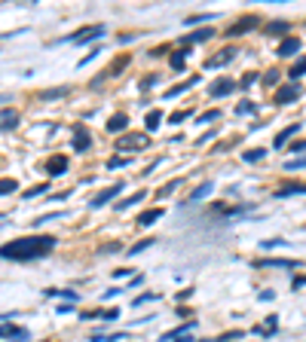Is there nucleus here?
I'll use <instances>...</instances> for the list:
<instances>
[{
  "label": "nucleus",
  "mask_w": 306,
  "mask_h": 342,
  "mask_svg": "<svg viewBox=\"0 0 306 342\" xmlns=\"http://www.w3.org/2000/svg\"><path fill=\"white\" fill-rule=\"evenodd\" d=\"M52 247H56V239L52 236H28V239H15L9 244L0 247V257L3 260H40L49 257Z\"/></svg>",
  "instance_id": "f257e3e1"
},
{
  "label": "nucleus",
  "mask_w": 306,
  "mask_h": 342,
  "mask_svg": "<svg viewBox=\"0 0 306 342\" xmlns=\"http://www.w3.org/2000/svg\"><path fill=\"white\" fill-rule=\"evenodd\" d=\"M150 138L147 132H138V135H122L120 144H117V150H141V147H147Z\"/></svg>",
  "instance_id": "f03ea898"
},
{
  "label": "nucleus",
  "mask_w": 306,
  "mask_h": 342,
  "mask_svg": "<svg viewBox=\"0 0 306 342\" xmlns=\"http://www.w3.org/2000/svg\"><path fill=\"white\" fill-rule=\"evenodd\" d=\"M104 37V28L101 25H92V28H83L77 34H70V37H64L67 43H89V40H101Z\"/></svg>",
  "instance_id": "7ed1b4c3"
},
{
  "label": "nucleus",
  "mask_w": 306,
  "mask_h": 342,
  "mask_svg": "<svg viewBox=\"0 0 306 342\" xmlns=\"http://www.w3.org/2000/svg\"><path fill=\"white\" fill-rule=\"evenodd\" d=\"M297 98H300V86L297 83H288V86L276 89V104H291Z\"/></svg>",
  "instance_id": "20e7f679"
},
{
  "label": "nucleus",
  "mask_w": 306,
  "mask_h": 342,
  "mask_svg": "<svg viewBox=\"0 0 306 342\" xmlns=\"http://www.w3.org/2000/svg\"><path fill=\"white\" fill-rule=\"evenodd\" d=\"M89 147H92V135H89L86 125H77V129H74V150H77V153H86Z\"/></svg>",
  "instance_id": "39448f33"
},
{
  "label": "nucleus",
  "mask_w": 306,
  "mask_h": 342,
  "mask_svg": "<svg viewBox=\"0 0 306 342\" xmlns=\"http://www.w3.org/2000/svg\"><path fill=\"white\" fill-rule=\"evenodd\" d=\"M120 193H122V184H114V187H107V190H101V193L95 195V199L89 202V208H101V205H107V202H111L114 195H120Z\"/></svg>",
  "instance_id": "423d86ee"
},
{
  "label": "nucleus",
  "mask_w": 306,
  "mask_h": 342,
  "mask_svg": "<svg viewBox=\"0 0 306 342\" xmlns=\"http://www.w3.org/2000/svg\"><path fill=\"white\" fill-rule=\"evenodd\" d=\"M15 125H19V110L3 107V110H0V132H12Z\"/></svg>",
  "instance_id": "0eeeda50"
},
{
  "label": "nucleus",
  "mask_w": 306,
  "mask_h": 342,
  "mask_svg": "<svg viewBox=\"0 0 306 342\" xmlns=\"http://www.w3.org/2000/svg\"><path fill=\"white\" fill-rule=\"evenodd\" d=\"M260 19H257V15H245V19H239L236 25H233L227 34H230V37H239V34H245V31H251V28H254Z\"/></svg>",
  "instance_id": "6e6552de"
},
{
  "label": "nucleus",
  "mask_w": 306,
  "mask_h": 342,
  "mask_svg": "<svg viewBox=\"0 0 306 342\" xmlns=\"http://www.w3.org/2000/svg\"><path fill=\"white\" fill-rule=\"evenodd\" d=\"M297 49H300V40H297V37H285V40L279 43V52H276V55L291 58V55H297Z\"/></svg>",
  "instance_id": "1a4fd4ad"
},
{
  "label": "nucleus",
  "mask_w": 306,
  "mask_h": 342,
  "mask_svg": "<svg viewBox=\"0 0 306 342\" xmlns=\"http://www.w3.org/2000/svg\"><path fill=\"white\" fill-rule=\"evenodd\" d=\"M46 171H49V177L64 174V171H67V156H52V159L46 162Z\"/></svg>",
  "instance_id": "9d476101"
},
{
  "label": "nucleus",
  "mask_w": 306,
  "mask_h": 342,
  "mask_svg": "<svg viewBox=\"0 0 306 342\" xmlns=\"http://www.w3.org/2000/svg\"><path fill=\"white\" fill-rule=\"evenodd\" d=\"M0 339H28V330L12 327V324H0Z\"/></svg>",
  "instance_id": "9b49d317"
},
{
  "label": "nucleus",
  "mask_w": 306,
  "mask_h": 342,
  "mask_svg": "<svg viewBox=\"0 0 306 342\" xmlns=\"http://www.w3.org/2000/svg\"><path fill=\"white\" fill-rule=\"evenodd\" d=\"M196 83H199V77H190L187 83H178V86H172V89H169V92H166V101H172V98H178V95H184V92H187V89H193Z\"/></svg>",
  "instance_id": "f8f14e48"
},
{
  "label": "nucleus",
  "mask_w": 306,
  "mask_h": 342,
  "mask_svg": "<svg viewBox=\"0 0 306 342\" xmlns=\"http://www.w3.org/2000/svg\"><path fill=\"white\" fill-rule=\"evenodd\" d=\"M211 37H214V31H211V28H202V31L184 34V40H181V43H202V40H211Z\"/></svg>",
  "instance_id": "ddd939ff"
},
{
  "label": "nucleus",
  "mask_w": 306,
  "mask_h": 342,
  "mask_svg": "<svg viewBox=\"0 0 306 342\" xmlns=\"http://www.w3.org/2000/svg\"><path fill=\"white\" fill-rule=\"evenodd\" d=\"M233 89H236V83H233V80H218V83H211V95L221 98V95H230Z\"/></svg>",
  "instance_id": "4468645a"
},
{
  "label": "nucleus",
  "mask_w": 306,
  "mask_h": 342,
  "mask_svg": "<svg viewBox=\"0 0 306 342\" xmlns=\"http://www.w3.org/2000/svg\"><path fill=\"white\" fill-rule=\"evenodd\" d=\"M125 125H129V116L125 113H114L107 119V132H125Z\"/></svg>",
  "instance_id": "2eb2a0df"
},
{
  "label": "nucleus",
  "mask_w": 306,
  "mask_h": 342,
  "mask_svg": "<svg viewBox=\"0 0 306 342\" xmlns=\"http://www.w3.org/2000/svg\"><path fill=\"white\" fill-rule=\"evenodd\" d=\"M300 193H306V184H285V187L276 190V199H285V195H300Z\"/></svg>",
  "instance_id": "dca6fc26"
},
{
  "label": "nucleus",
  "mask_w": 306,
  "mask_h": 342,
  "mask_svg": "<svg viewBox=\"0 0 306 342\" xmlns=\"http://www.w3.org/2000/svg\"><path fill=\"white\" fill-rule=\"evenodd\" d=\"M297 132H300V125H297V122H294V125H288V129H282V132L276 135V150H282L285 144H288V138H294Z\"/></svg>",
  "instance_id": "f3484780"
},
{
  "label": "nucleus",
  "mask_w": 306,
  "mask_h": 342,
  "mask_svg": "<svg viewBox=\"0 0 306 342\" xmlns=\"http://www.w3.org/2000/svg\"><path fill=\"white\" fill-rule=\"evenodd\" d=\"M163 214H166L163 208H150V211H144L141 217H138V226H150L153 220H159V217H163Z\"/></svg>",
  "instance_id": "a211bd4d"
},
{
  "label": "nucleus",
  "mask_w": 306,
  "mask_h": 342,
  "mask_svg": "<svg viewBox=\"0 0 306 342\" xmlns=\"http://www.w3.org/2000/svg\"><path fill=\"white\" fill-rule=\"evenodd\" d=\"M288 28H291V25H288V22H269L266 25V34H269V37H282V34H288Z\"/></svg>",
  "instance_id": "6ab92c4d"
},
{
  "label": "nucleus",
  "mask_w": 306,
  "mask_h": 342,
  "mask_svg": "<svg viewBox=\"0 0 306 342\" xmlns=\"http://www.w3.org/2000/svg\"><path fill=\"white\" fill-rule=\"evenodd\" d=\"M159 122H163V113H159V110H150L147 116H144V125H147V132H156V129H159Z\"/></svg>",
  "instance_id": "aec40b11"
},
{
  "label": "nucleus",
  "mask_w": 306,
  "mask_h": 342,
  "mask_svg": "<svg viewBox=\"0 0 306 342\" xmlns=\"http://www.w3.org/2000/svg\"><path fill=\"white\" fill-rule=\"evenodd\" d=\"M211 190H214V184H211V181H205L199 190H193V193H190V202H202V199H205V195H208Z\"/></svg>",
  "instance_id": "412c9836"
},
{
  "label": "nucleus",
  "mask_w": 306,
  "mask_h": 342,
  "mask_svg": "<svg viewBox=\"0 0 306 342\" xmlns=\"http://www.w3.org/2000/svg\"><path fill=\"white\" fill-rule=\"evenodd\" d=\"M193 327H196V321H187V324H181V327H175L172 333H166V336H163V342H169V339H178V336H184V333H187V330H193Z\"/></svg>",
  "instance_id": "4be33fe9"
},
{
  "label": "nucleus",
  "mask_w": 306,
  "mask_h": 342,
  "mask_svg": "<svg viewBox=\"0 0 306 342\" xmlns=\"http://www.w3.org/2000/svg\"><path fill=\"white\" fill-rule=\"evenodd\" d=\"M141 199H147V193H144V190H141V193H135L132 199H122V202L117 205V211H125V208H132V205H138Z\"/></svg>",
  "instance_id": "5701e85b"
},
{
  "label": "nucleus",
  "mask_w": 306,
  "mask_h": 342,
  "mask_svg": "<svg viewBox=\"0 0 306 342\" xmlns=\"http://www.w3.org/2000/svg\"><path fill=\"white\" fill-rule=\"evenodd\" d=\"M260 266H279V269H297V260H263Z\"/></svg>",
  "instance_id": "b1692460"
},
{
  "label": "nucleus",
  "mask_w": 306,
  "mask_h": 342,
  "mask_svg": "<svg viewBox=\"0 0 306 342\" xmlns=\"http://www.w3.org/2000/svg\"><path fill=\"white\" fill-rule=\"evenodd\" d=\"M19 190V184L12 181V177H3V181H0V195H9V193H15Z\"/></svg>",
  "instance_id": "393cba45"
},
{
  "label": "nucleus",
  "mask_w": 306,
  "mask_h": 342,
  "mask_svg": "<svg viewBox=\"0 0 306 342\" xmlns=\"http://www.w3.org/2000/svg\"><path fill=\"white\" fill-rule=\"evenodd\" d=\"M303 74H306V55H303L294 67H291V74H288V77H291V83H294V80H297V77H303Z\"/></svg>",
  "instance_id": "a878e982"
},
{
  "label": "nucleus",
  "mask_w": 306,
  "mask_h": 342,
  "mask_svg": "<svg viewBox=\"0 0 306 342\" xmlns=\"http://www.w3.org/2000/svg\"><path fill=\"white\" fill-rule=\"evenodd\" d=\"M285 168H288V171H297V168H306V156H297V159H288V162H285Z\"/></svg>",
  "instance_id": "bb28decb"
},
{
  "label": "nucleus",
  "mask_w": 306,
  "mask_h": 342,
  "mask_svg": "<svg viewBox=\"0 0 306 342\" xmlns=\"http://www.w3.org/2000/svg\"><path fill=\"white\" fill-rule=\"evenodd\" d=\"M184 64H187V52H175V55H172V67L184 70Z\"/></svg>",
  "instance_id": "cd10ccee"
},
{
  "label": "nucleus",
  "mask_w": 306,
  "mask_h": 342,
  "mask_svg": "<svg viewBox=\"0 0 306 342\" xmlns=\"http://www.w3.org/2000/svg\"><path fill=\"white\" fill-rule=\"evenodd\" d=\"M263 156H266V150H263V147H257V150H251V153H242V159H245V162H260Z\"/></svg>",
  "instance_id": "c85d7f7f"
},
{
  "label": "nucleus",
  "mask_w": 306,
  "mask_h": 342,
  "mask_svg": "<svg viewBox=\"0 0 306 342\" xmlns=\"http://www.w3.org/2000/svg\"><path fill=\"white\" fill-rule=\"evenodd\" d=\"M46 296H61V299H67V302H77V293L74 291H46Z\"/></svg>",
  "instance_id": "c756f323"
},
{
  "label": "nucleus",
  "mask_w": 306,
  "mask_h": 342,
  "mask_svg": "<svg viewBox=\"0 0 306 342\" xmlns=\"http://www.w3.org/2000/svg\"><path fill=\"white\" fill-rule=\"evenodd\" d=\"M263 86H279V70H269V74H263Z\"/></svg>",
  "instance_id": "7c9ffc66"
},
{
  "label": "nucleus",
  "mask_w": 306,
  "mask_h": 342,
  "mask_svg": "<svg viewBox=\"0 0 306 342\" xmlns=\"http://www.w3.org/2000/svg\"><path fill=\"white\" fill-rule=\"evenodd\" d=\"M125 165H129V159H125V156H114L111 162H107V168H125Z\"/></svg>",
  "instance_id": "2f4dec72"
},
{
  "label": "nucleus",
  "mask_w": 306,
  "mask_h": 342,
  "mask_svg": "<svg viewBox=\"0 0 306 342\" xmlns=\"http://www.w3.org/2000/svg\"><path fill=\"white\" fill-rule=\"evenodd\" d=\"M254 110H257V107L251 104V101H242V104L236 107V113H239V116H245V113H254Z\"/></svg>",
  "instance_id": "473e14b6"
},
{
  "label": "nucleus",
  "mask_w": 306,
  "mask_h": 342,
  "mask_svg": "<svg viewBox=\"0 0 306 342\" xmlns=\"http://www.w3.org/2000/svg\"><path fill=\"white\" fill-rule=\"evenodd\" d=\"M150 244H153V242H150V239H147V242H138V244H135V247H129V257H135V254H141V250H147V247H150Z\"/></svg>",
  "instance_id": "72a5a7b5"
},
{
  "label": "nucleus",
  "mask_w": 306,
  "mask_h": 342,
  "mask_svg": "<svg viewBox=\"0 0 306 342\" xmlns=\"http://www.w3.org/2000/svg\"><path fill=\"white\" fill-rule=\"evenodd\" d=\"M46 190H49L46 184H40V187H31V190L25 193V199H34V195H40V193H46Z\"/></svg>",
  "instance_id": "f704fd0d"
},
{
  "label": "nucleus",
  "mask_w": 306,
  "mask_h": 342,
  "mask_svg": "<svg viewBox=\"0 0 306 342\" xmlns=\"http://www.w3.org/2000/svg\"><path fill=\"white\" fill-rule=\"evenodd\" d=\"M208 19H214L211 12H202V15H190V19H187V25H196V22H208Z\"/></svg>",
  "instance_id": "c9c22d12"
},
{
  "label": "nucleus",
  "mask_w": 306,
  "mask_h": 342,
  "mask_svg": "<svg viewBox=\"0 0 306 342\" xmlns=\"http://www.w3.org/2000/svg\"><path fill=\"white\" fill-rule=\"evenodd\" d=\"M221 116V110H205L202 116H199V122H211V119H218Z\"/></svg>",
  "instance_id": "e433bc0d"
},
{
  "label": "nucleus",
  "mask_w": 306,
  "mask_h": 342,
  "mask_svg": "<svg viewBox=\"0 0 306 342\" xmlns=\"http://www.w3.org/2000/svg\"><path fill=\"white\" fill-rule=\"evenodd\" d=\"M178 184H181V181H172V184H166V187L159 190L156 195H169V193H175V190H178Z\"/></svg>",
  "instance_id": "4c0bfd02"
},
{
  "label": "nucleus",
  "mask_w": 306,
  "mask_h": 342,
  "mask_svg": "<svg viewBox=\"0 0 306 342\" xmlns=\"http://www.w3.org/2000/svg\"><path fill=\"white\" fill-rule=\"evenodd\" d=\"M254 80H257V74H245V77H242V89H251V86H254Z\"/></svg>",
  "instance_id": "58836bf2"
},
{
  "label": "nucleus",
  "mask_w": 306,
  "mask_h": 342,
  "mask_svg": "<svg viewBox=\"0 0 306 342\" xmlns=\"http://www.w3.org/2000/svg\"><path fill=\"white\" fill-rule=\"evenodd\" d=\"M61 95H67V89H52V92H46L43 98L49 101V98H61Z\"/></svg>",
  "instance_id": "ea45409f"
},
{
  "label": "nucleus",
  "mask_w": 306,
  "mask_h": 342,
  "mask_svg": "<svg viewBox=\"0 0 306 342\" xmlns=\"http://www.w3.org/2000/svg\"><path fill=\"white\" fill-rule=\"evenodd\" d=\"M153 299H159V296H153V293H147V296H135V305H144V302H153Z\"/></svg>",
  "instance_id": "a19ab883"
},
{
  "label": "nucleus",
  "mask_w": 306,
  "mask_h": 342,
  "mask_svg": "<svg viewBox=\"0 0 306 342\" xmlns=\"http://www.w3.org/2000/svg\"><path fill=\"white\" fill-rule=\"evenodd\" d=\"M156 86V77H147V80H141V89H144V92H147V89H153Z\"/></svg>",
  "instance_id": "79ce46f5"
},
{
  "label": "nucleus",
  "mask_w": 306,
  "mask_h": 342,
  "mask_svg": "<svg viewBox=\"0 0 306 342\" xmlns=\"http://www.w3.org/2000/svg\"><path fill=\"white\" fill-rule=\"evenodd\" d=\"M187 116H190V110H178V113H175V116H172V122H184V119H187Z\"/></svg>",
  "instance_id": "37998d69"
},
{
  "label": "nucleus",
  "mask_w": 306,
  "mask_h": 342,
  "mask_svg": "<svg viewBox=\"0 0 306 342\" xmlns=\"http://www.w3.org/2000/svg\"><path fill=\"white\" fill-rule=\"evenodd\" d=\"M117 315H120V312H117V309H107V312H101V318H104V321H114V318H117Z\"/></svg>",
  "instance_id": "c03bdc74"
},
{
  "label": "nucleus",
  "mask_w": 306,
  "mask_h": 342,
  "mask_svg": "<svg viewBox=\"0 0 306 342\" xmlns=\"http://www.w3.org/2000/svg\"><path fill=\"white\" fill-rule=\"evenodd\" d=\"M273 296H276L273 291H260V296H257V299H263V302H269V299H273Z\"/></svg>",
  "instance_id": "a18cd8bd"
},
{
  "label": "nucleus",
  "mask_w": 306,
  "mask_h": 342,
  "mask_svg": "<svg viewBox=\"0 0 306 342\" xmlns=\"http://www.w3.org/2000/svg\"><path fill=\"white\" fill-rule=\"evenodd\" d=\"M294 153H300V150H306V141H300V144H294V147H291Z\"/></svg>",
  "instance_id": "49530a36"
},
{
  "label": "nucleus",
  "mask_w": 306,
  "mask_h": 342,
  "mask_svg": "<svg viewBox=\"0 0 306 342\" xmlns=\"http://www.w3.org/2000/svg\"><path fill=\"white\" fill-rule=\"evenodd\" d=\"M306 284V275H300V278H294V287H303Z\"/></svg>",
  "instance_id": "de8ad7c7"
},
{
  "label": "nucleus",
  "mask_w": 306,
  "mask_h": 342,
  "mask_svg": "<svg viewBox=\"0 0 306 342\" xmlns=\"http://www.w3.org/2000/svg\"><path fill=\"white\" fill-rule=\"evenodd\" d=\"M178 342H190V339H178Z\"/></svg>",
  "instance_id": "09e8293b"
}]
</instances>
